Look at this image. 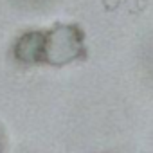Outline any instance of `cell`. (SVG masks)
Here are the masks:
<instances>
[{"instance_id": "obj_2", "label": "cell", "mask_w": 153, "mask_h": 153, "mask_svg": "<svg viewBox=\"0 0 153 153\" xmlns=\"http://www.w3.org/2000/svg\"><path fill=\"white\" fill-rule=\"evenodd\" d=\"M15 58L25 65L43 63V31H29L15 43Z\"/></svg>"}, {"instance_id": "obj_3", "label": "cell", "mask_w": 153, "mask_h": 153, "mask_svg": "<svg viewBox=\"0 0 153 153\" xmlns=\"http://www.w3.org/2000/svg\"><path fill=\"white\" fill-rule=\"evenodd\" d=\"M4 151H6V139H4L2 130H0V153H4Z\"/></svg>"}, {"instance_id": "obj_1", "label": "cell", "mask_w": 153, "mask_h": 153, "mask_svg": "<svg viewBox=\"0 0 153 153\" xmlns=\"http://www.w3.org/2000/svg\"><path fill=\"white\" fill-rule=\"evenodd\" d=\"M85 56V34L78 25H56L43 31V63L59 67Z\"/></svg>"}]
</instances>
